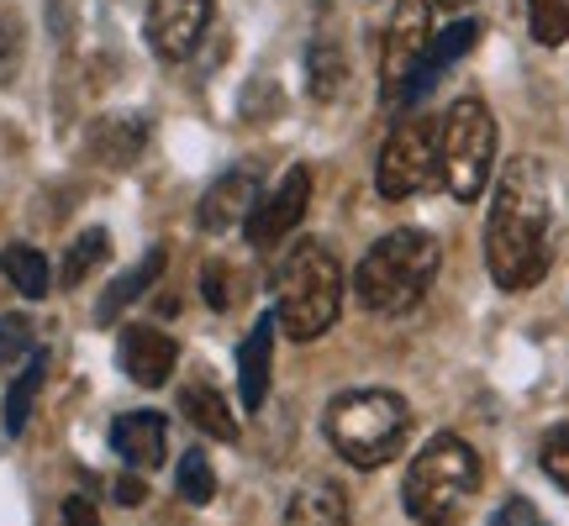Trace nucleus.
Returning <instances> with one entry per match:
<instances>
[{
  "label": "nucleus",
  "instance_id": "4be33fe9",
  "mask_svg": "<svg viewBox=\"0 0 569 526\" xmlns=\"http://www.w3.org/2000/svg\"><path fill=\"white\" fill-rule=\"evenodd\" d=\"M0 274L17 284L27 301H42V295H48V284H53V274H48V259H42L38 247H27V243H11L6 253H0Z\"/></svg>",
  "mask_w": 569,
  "mask_h": 526
},
{
  "label": "nucleus",
  "instance_id": "a211bd4d",
  "mask_svg": "<svg viewBox=\"0 0 569 526\" xmlns=\"http://www.w3.org/2000/svg\"><path fill=\"white\" fill-rule=\"evenodd\" d=\"M163 263H169V253H163V247H148V253H142V259L132 263V269H127L122 280H117V284H111V290L101 295V305H96V322H101V326L117 322V316H122L127 305L138 301L142 290H148V284H159Z\"/></svg>",
  "mask_w": 569,
  "mask_h": 526
},
{
  "label": "nucleus",
  "instance_id": "aec40b11",
  "mask_svg": "<svg viewBox=\"0 0 569 526\" xmlns=\"http://www.w3.org/2000/svg\"><path fill=\"white\" fill-rule=\"evenodd\" d=\"M306 74H311V95L317 101H338L348 84V59L338 32H317L311 38V53H306Z\"/></svg>",
  "mask_w": 569,
  "mask_h": 526
},
{
  "label": "nucleus",
  "instance_id": "39448f33",
  "mask_svg": "<svg viewBox=\"0 0 569 526\" xmlns=\"http://www.w3.org/2000/svg\"><path fill=\"white\" fill-rule=\"evenodd\" d=\"M411 432V405L390 390H348L327 405V443L353 468L390 464Z\"/></svg>",
  "mask_w": 569,
  "mask_h": 526
},
{
  "label": "nucleus",
  "instance_id": "2f4dec72",
  "mask_svg": "<svg viewBox=\"0 0 569 526\" xmlns=\"http://www.w3.org/2000/svg\"><path fill=\"white\" fill-rule=\"evenodd\" d=\"M117 500H122V506H142V500H148V485L127 474V479H117Z\"/></svg>",
  "mask_w": 569,
  "mask_h": 526
},
{
  "label": "nucleus",
  "instance_id": "f8f14e48",
  "mask_svg": "<svg viewBox=\"0 0 569 526\" xmlns=\"http://www.w3.org/2000/svg\"><path fill=\"white\" fill-rule=\"evenodd\" d=\"M475 38H480V27L469 17H459V21H448L443 32H432V42L422 48V59H417V69H411V80H407V90H401V105H417L432 90V84L448 74V63H459L475 48Z\"/></svg>",
  "mask_w": 569,
  "mask_h": 526
},
{
  "label": "nucleus",
  "instance_id": "20e7f679",
  "mask_svg": "<svg viewBox=\"0 0 569 526\" xmlns=\"http://www.w3.org/2000/svg\"><path fill=\"white\" fill-rule=\"evenodd\" d=\"M475 489H480V453L465 437L438 432L411 458L407 485H401V506H407L411 522L422 526H453L469 510Z\"/></svg>",
  "mask_w": 569,
  "mask_h": 526
},
{
  "label": "nucleus",
  "instance_id": "9b49d317",
  "mask_svg": "<svg viewBox=\"0 0 569 526\" xmlns=\"http://www.w3.org/2000/svg\"><path fill=\"white\" fill-rule=\"evenodd\" d=\"M117 358H122L132 385L159 390V385H169V374L180 364V347H174V337L159 332V326H127L122 343H117Z\"/></svg>",
  "mask_w": 569,
  "mask_h": 526
},
{
  "label": "nucleus",
  "instance_id": "c85d7f7f",
  "mask_svg": "<svg viewBox=\"0 0 569 526\" xmlns=\"http://www.w3.org/2000/svg\"><path fill=\"white\" fill-rule=\"evenodd\" d=\"M490 526H549L543 522V510L532 506V500H522V495H511L507 506L490 516Z\"/></svg>",
  "mask_w": 569,
  "mask_h": 526
},
{
  "label": "nucleus",
  "instance_id": "f3484780",
  "mask_svg": "<svg viewBox=\"0 0 569 526\" xmlns=\"http://www.w3.org/2000/svg\"><path fill=\"white\" fill-rule=\"evenodd\" d=\"M142 142H148V122L142 117H101L90 127V153L101 163H111V169H127L142 153Z\"/></svg>",
  "mask_w": 569,
  "mask_h": 526
},
{
  "label": "nucleus",
  "instance_id": "c756f323",
  "mask_svg": "<svg viewBox=\"0 0 569 526\" xmlns=\"http://www.w3.org/2000/svg\"><path fill=\"white\" fill-rule=\"evenodd\" d=\"M201 290H206V305H211V311H227L232 295H227V269L222 263H206L201 269Z\"/></svg>",
  "mask_w": 569,
  "mask_h": 526
},
{
  "label": "nucleus",
  "instance_id": "6ab92c4d",
  "mask_svg": "<svg viewBox=\"0 0 569 526\" xmlns=\"http://www.w3.org/2000/svg\"><path fill=\"white\" fill-rule=\"evenodd\" d=\"M180 411L196 432L217 437V443H238V416H232V405H227L211 385H184L180 390Z\"/></svg>",
  "mask_w": 569,
  "mask_h": 526
},
{
  "label": "nucleus",
  "instance_id": "1a4fd4ad",
  "mask_svg": "<svg viewBox=\"0 0 569 526\" xmlns=\"http://www.w3.org/2000/svg\"><path fill=\"white\" fill-rule=\"evenodd\" d=\"M306 205H311V169L306 163H296V169H284V180L269 190V195H259V205L248 211V243L253 247H274L284 243L296 226H301Z\"/></svg>",
  "mask_w": 569,
  "mask_h": 526
},
{
  "label": "nucleus",
  "instance_id": "b1692460",
  "mask_svg": "<svg viewBox=\"0 0 569 526\" xmlns=\"http://www.w3.org/2000/svg\"><path fill=\"white\" fill-rule=\"evenodd\" d=\"M174 489H180V500H190V506H206V500L217 495V474H211V458H206L201 447H190V453L180 458Z\"/></svg>",
  "mask_w": 569,
  "mask_h": 526
},
{
  "label": "nucleus",
  "instance_id": "dca6fc26",
  "mask_svg": "<svg viewBox=\"0 0 569 526\" xmlns=\"http://www.w3.org/2000/svg\"><path fill=\"white\" fill-rule=\"evenodd\" d=\"M284 526H353V510H348L343 489L322 479V485L296 489V500L284 510Z\"/></svg>",
  "mask_w": 569,
  "mask_h": 526
},
{
  "label": "nucleus",
  "instance_id": "6e6552de",
  "mask_svg": "<svg viewBox=\"0 0 569 526\" xmlns=\"http://www.w3.org/2000/svg\"><path fill=\"white\" fill-rule=\"evenodd\" d=\"M427 42H432V0H396L386 27V53H380V95H386V105H401V90H407Z\"/></svg>",
  "mask_w": 569,
  "mask_h": 526
},
{
  "label": "nucleus",
  "instance_id": "473e14b6",
  "mask_svg": "<svg viewBox=\"0 0 569 526\" xmlns=\"http://www.w3.org/2000/svg\"><path fill=\"white\" fill-rule=\"evenodd\" d=\"M432 6H443V11H465L469 0H432Z\"/></svg>",
  "mask_w": 569,
  "mask_h": 526
},
{
  "label": "nucleus",
  "instance_id": "423d86ee",
  "mask_svg": "<svg viewBox=\"0 0 569 526\" xmlns=\"http://www.w3.org/2000/svg\"><path fill=\"white\" fill-rule=\"evenodd\" d=\"M490 163H496V117L475 95H465L438 122V184L453 201H480Z\"/></svg>",
  "mask_w": 569,
  "mask_h": 526
},
{
  "label": "nucleus",
  "instance_id": "2eb2a0df",
  "mask_svg": "<svg viewBox=\"0 0 569 526\" xmlns=\"http://www.w3.org/2000/svg\"><path fill=\"white\" fill-rule=\"evenodd\" d=\"M274 311L253 322V332L238 347V395H243V411H259L269 401V353H274Z\"/></svg>",
  "mask_w": 569,
  "mask_h": 526
},
{
  "label": "nucleus",
  "instance_id": "412c9836",
  "mask_svg": "<svg viewBox=\"0 0 569 526\" xmlns=\"http://www.w3.org/2000/svg\"><path fill=\"white\" fill-rule=\"evenodd\" d=\"M42 380H48V353H32L27 368H21L17 380H11V390H6V432H11V437L27 432V416H32V405H38Z\"/></svg>",
  "mask_w": 569,
  "mask_h": 526
},
{
  "label": "nucleus",
  "instance_id": "393cba45",
  "mask_svg": "<svg viewBox=\"0 0 569 526\" xmlns=\"http://www.w3.org/2000/svg\"><path fill=\"white\" fill-rule=\"evenodd\" d=\"M528 27L543 48H559L569 38V0H528Z\"/></svg>",
  "mask_w": 569,
  "mask_h": 526
},
{
  "label": "nucleus",
  "instance_id": "f03ea898",
  "mask_svg": "<svg viewBox=\"0 0 569 526\" xmlns=\"http://www.w3.org/2000/svg\"><path fill=\"white\" fill-rule=\"evenodd\" d=\"M438 263H443V247L432 232H417V226L386 232L353 269V301L365 305L369 316H407L432 290Z\"/></svg>",
  "mask_w": 569,
  "mask_h": 526
},
{
  "label": "nucleus",
  "instance_id": "ddd939ff",
  "mask_svg": "<svg viewBox=\"0 0 569 526\" xmlns=\"http://www.w3.org/2000/svg\"><path fill=\"white\" fill-rule=\"evenodd\" d=\"M253 205H259V174H253V169H227L222 180L201 195L196 222H201V232H227V226L248 222Z\"/></svg>",
  "mask_w": 569,
  "mask_h": 526
},
{
  "label": "nucleus",
  "instance_id": "cd10ccee",
  "mask_svg": "<svg viewBox=\"0 0 569 526\" xmlns=\"http://www.w3.org/2000/svg\"><path fill=\"white\" fill-rule=\"evenodd\" d=\"M17 63H21V21L0 17V84L17 74Z\"/></svg>",
  "mask_w": 569,
  "mask_h": 526
},
{
  "label": "nucleus",
  "instance_id": "f257e3e1",
  "mask_svg": "<svg viewBox=\"0 0 569 526\" xmlns=\"http://www.w3.org/2000/svg\"><path fill=\"white\" fill-rule=\"evenodd\" d=\"M553 263V184L549 169L522 153L501 169L486 216V269L507 295L543 284Z\"/></svg>",
  "mask_w": 569,
  "mask_h": 526
},
{
  "label": "nucleus",
  "instance_id": "a878e982",
  "mask_svg": "<svg viewBox=\"0 0 569 526\" xmlns=\"http://www.w3.org/2000/svg\"><path fill=\"white\" fill-rule=\"evenodd\" d=\"M538 464H543V474H549L553 485L569 489V426H553L549 437H543V447H538Z\"/></svg>",
  "mask_w": 569,
  "mask_h": 526
},
{
  "label": "nucleus",
  "instance_id": "bb28decb",
  "mask_svg": "<svg viewBox=\"0 0 569 526\" xmlns=\"http://www.w3.org/2000/svg\"><path fill=\"white\" fill-rule=\"evenodd\" d=\"M32 353V322L27 316H0V364H17Z\"/></svg>",
  "mask_w": 569,
  "mask_h": 526
},
{
  "label": "nucleus",
  "instance_id": "9d476101",
  "mask_svg": "<svg viewBox=\"0 0 569 526\" xmlns=\"http://www.w3.org/2000/svg\"><path fill=\"white\" fill-rule=\"evenodd\" d=\"M211 6L217 0H153L148 6V48L163 63L190 59L206 32V21H211Z\"/></svg>",
  "mask_w": 569,
  "mask_h": 526
},
{
  "label": "nucleus",
  "instance_id": "7ed1b4c3",
  "mask_svg": "<svg viewBox=\"0 0 569 526\" xmlns=\"http://www.w3.org/2000/svg\"><path fill=\"white\" fill-rule=\"evenodd\" d=\"M343 311V269L338 253L322 237L290 243V253L280 259L274 274V322L284 326L290 343H317L322 332L338 326Z\"/></svg>",
  "mask_w": 569,
  "mask_h": 526
},
{
  "label": "nucleus",
  "instance_id": "4468645a",
  "mask_svg": "<svg viewBox=\"0 0 569 526\" xmlns=\"http://www.w3.org/2000/svg\"><path fill=\"white\" fill-rule=\"evenodd\" d=\"M163 447H169V422L159 411H127V416L111 422V453H122V464L159 468Z\"/></svg>",
  "mask_w": 569,
  "mask_h": 526
},
{
  "label": "nucleus",
  "instance_id": "5701e85b",
  "mask_svg": "<svg viewBox=\"0 0 569 526\" xmlns=\"http://www.w3.org/2000/svg\"><path fill=\"white\" fill-rule=\"evenodd\" d=\"M106 253H111V237H106L101 226H90V232H80L74 243H69V253H63V269H59V284L63 290H74V284H84L96 269L106 263Z\"/></svg>",
  "mask_w": 569,
  "mask_h": 526
},
{
  "label": "nucleus",
  "instance_id": "0eeeda50",
  "mask_svg": "<svg viewBox=\"0 0 569 526\" xmlns=\"http://www.w3.org/2000/svg\"><path fill=\"white\" fill-rule=\"evenodd\" d=\"M438 180V122L432 117H401L390 127L380 163H375V190L380 201H407Z\"/></svg>",
  "mask_w": 569,
  "mask_h": 526
},
{
  "label": "nucleus",
  "instance_id": "7c9ffc66",
  "mask_svg": "<svg viewBox=\"0 0 569 526\" xmlns=\"http://www.w3.org/2000/svg\"><path fill=\"white\" fill-rule=\"evenodd\" d=\"M59 522L63 526H101V510H96V500L90 495H69L59 510Z\"/></svg>",
  "mask_w": 569,
  "mask_h": 526
}]
</instances>
